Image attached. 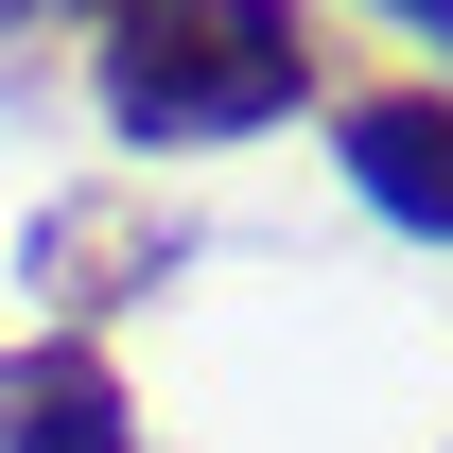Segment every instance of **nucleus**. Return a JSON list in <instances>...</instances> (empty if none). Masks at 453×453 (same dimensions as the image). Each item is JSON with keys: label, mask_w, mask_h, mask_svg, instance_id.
I'll return each instance as SVG.
<instances>
[{"label": "nucleus", "mask_w": 453, "mask_h": 453, "mask_svg": "<svg viewBox=\"0 0 453 453\" xmlns=\"http://www.w3.org/2000/svg\"><path fill=\"white\" fill-rule=\"evenodd\" d=\"M88 105L140 157H210L314 105V18L296 0H105L88 18Z\"/></svg>", "instance_id": "f257e3e1"}, {"label": "nucleus", "mask_w": 453, "mask_h": 453, "mask_svg": "<svg viewBox=\"0 0 453 453\" xmlns=\"http://www.w3.org/2000/svg\"><path fill=\"white\" fill-rule=\"evenodd\" d=\"M174 262H192V226L157 192H53V210L18 226V280L53 296V332H105L122 296H157Z\"/></svg>", "instance_id": "f03ea898"}, {"label": "nucleus", "mask_w": 453, "mask_h": 453, "mask_svg": "<svg viewBox=\"0 0 453 453\" xmlns=\"http://www.w3.org/2000/svg\"><path fill=\"white\" fill-rule=\"evenodd\" d=\"M332 174L401 244H453V88H366V105H332Z\"/></svg>", "instance_id": "7ed1b4c3"}, {"label": "nucleus", "mask_w": 453, "mask_h": 453, "mask_svg": "<svg viewBox=\"0 0 453 453\" xmlns=\"http://www.w3.org/2000/svg\"><path fill=\"white\" fill-rule=\"evenodd\" d=\"M0 453H140V401H122L105 332H35V349H0Z\"/></svg>", "instance_id": "20e7f679"}, {"label": "nucleus", "mask_w": 453, "mask_h": 453, "mask_svg": "<svg viewBox=\"0 0 453 453\" xmlns=\"http://www.w3.org/2000/svg\"><path fill=\"white\" fill-rule=\"evenodd\" d=\"M35 18H105V0H0V70H35Z\"/></svg>", "instance_id": "39448f33"}, {"label": "nucleus", "mask_w": 453, "mask_h": 453, "mask_svg": "<svg viewBox=\"0 0 453 453\" xmlns=\"http://www.w3.org/2000/svg\"><path fill=\"white\" fill-rule=\"evenodd\" d=\"M366 18H401V35H436V53H453V0H366Z\"/></svg>", "instance_id": "423d86ee"}]
</instances>
